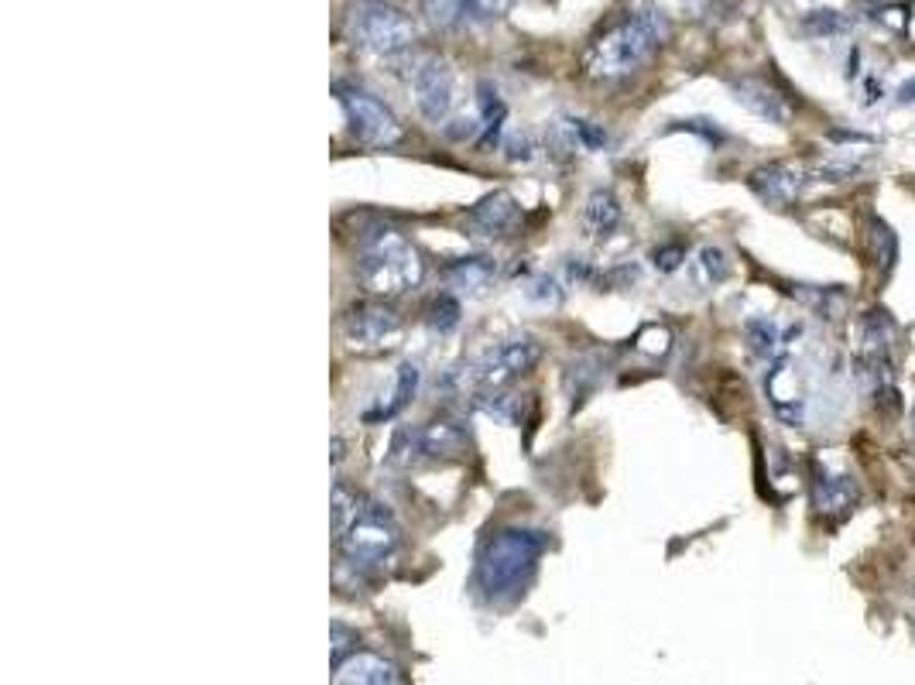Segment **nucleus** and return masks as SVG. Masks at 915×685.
I'll return each instance as SVG.
<instances>
[{
	"instance_id": "473e14b6",
	"label": "nucleus",
	"mask_w": 915,
	"mask_h": 685,
	"mask_svg": "<svg viewBox=\"0 0 915 685\" xmlns=\"http://www.w3.org/2000/svg\"><path fill=\"white\" fill-rule=\"evenodd\" d=\"M899 104H915V80L902 83V89H899Z\"/></svg>"
},
{
	"instance_id": "6e6552de",
	"label": "nucleus",
	"mask_w": 915,
	"mask_h": 685,
	"mask_svg": "<svg viewBox=\"0 0 915 685\" xmlns=\"http://www.w3.org/2000/svg\"><path fill=\"white\" fill-rule=\"evenodd\" d=\"M402 336H405L402 315L378 299L357 302L343 312V339H346V347L357 353L394 350L402 342Z\"/></svg>"
},
{
	"instance_id": "7ed1b4c3",
	"label": "nucleus",
	"mask_w": 915,
	"mask_h": 685,
	"mask_svg": "<svg viewBox=\"0 0 915 685\" xmlns=\"http://www.w3.org/2000/svg\"><path fill=\"white\" fill-rule=\"evenodd\" d=\"M357 254V278L378 299L405 296L408 288H418L426 278V264L412 243L391 227H375L360 233Z\"/></svg>"
},
{
	"instance_id": "5701e85b",
	"label": "nucleus",
	"mask_w": 915,
	"mask_h": 685,
	"mask_svg": "<svg viewBox=\"0 0 915 685\" xmlns=\"http://www.w3.org/2000/svg\"><path fill=\"white\" fill-rule=\"evenodd\" d=\"M868 243H871V257H875V264L881 267V272H888V267H892V264H895V257H899V240H895L892 227L881 224V219H871Z\"/></svg>"
},
{
	"instance_id": "f3484780",
	"label": "nucleus",
	"mask_w": 915,
	"mask_h": 685,
	"mask_svg": "<svg viewBox=\"0 0 915 685\" xmlns=\"http://www.w3.org/2000/svg\"><path fill=\"white\" fill-rule=\"evenodd\" d=\"M494 275H498V264L484 254L456 257L453 264L442 267V281H447L453 291H460V296H480V291L494 281Z\"/></svg>"
},
{
	"instance_id": "f257e3e1",
	"label": "nucleus",
	"mask_w": 915,
	"mask_h": 685,
	"mask_svg": "<svg viewBox=\"0 0 915 685\" xmlns=\"http://www.w3.org/2000/svg\"><path fill=\"white\" fill-rule=\"evenodd\" d=\"M669 38V17L655 8H638L617 17L604 28L583 52V72L590 80H625L641 65H649L652 56Z\"/></svg>"
},
{
	"instance_id": "39448f33",
	"label": "nucleus",
	"mask_w": 915,
	"mask_h": 685,
	"mask_svg": "<svg viewBox=\"0 0 915 685\" xmlns=\"http://www.w3.org/2000/svg\"><path fill=\"white\" fill-rule=\"evenodd\" d=\"M399 542H402V528L394 521V514L370 497L360 501L354 521L336 538L343 558L357 569L378 566V562H384L394 549H399Z\"/></svg>"
},
{
	"instance_id": "f03ea898",
	"label": "nucleus",
	"mask_w": 915,
	"mask_h": 685,
	"mask_svg": "<svg viewBox=\"0 0 915 685\" xmlns=\"http://www.w3.org/2000/svg\"><path fill=\"white\" fill-rule=\"evenodd\" d=\"M546 531L511 525L494 531L477 552L474 586L487 603H511L525 593L535 576V566L546 552Z\"/></svg>"
},
{
	"instance_id": "2eb2a0df",
	"label": "nucleus",
	"mask_w": 915,
	"mask_h": 685,
	"mask_svg": "<svg viewBox=\"0 0 915 685\" xmlns=\"http://www.w3.org/2000/svg\"><path fill=\"white\" fill-rule=\"evenodd\" d=\"M751 189L772 206H788L799 200V192L806 189V171L793 165H764L751 171Z\"/></svg>"
},
{
	"instance_id": "b1692460",
	"label": "nucleus",
	"mask_w": 915,
	"mask_h": 685,
	"mask_svg": "<svg viewBox=\"0 0 915 685\" xmlns=\"http://www.w3.org/2000/svg\"><path fill=\"white\" fill-rule=\"evenodd\" d=\"M692 267H697V278L703 285H721L730 272V264H727V254L721 248H703L697 254V261H692Z\"/></svg>"
},
{
	"instance_id": "c756f323",
	"label": "nucleus",
	"mask_w": 915,
	"mask_h": 685,
	"mask_svg": "<svg viewBox=\"0 0 915 685\" xmlns=\"http://www.w3.org/2000/svg\"><path fill=\"white\" fill-rule=\"evenodd\" d=\"M466 4L474 21H494V17H504L514 8V0H466Z\"/></svg>"
},
{
	"instance_id": "4be33fe9",
	"label": "nucleus",
	"mask_w": 915,
	"mask_h": 685,
	"mask_svg": "<svg viewBox=\"0 0 915 685\" xmlns=\"http://www.w3.org/2000/svg\"><path fill=\"white\" fill-rule=\"evenodd\" d=\"M748 342L754 357H779L782 353V329L772 320H751L748 323Z\"/></svg>"
},
{
	"instance_id": "c85d7f7f",
	"label": "nucleus",
	"mask_w": 915,
	"mask_h": 685,
	"mask_svg": "<svg viewBox=\"0 0 915 685\" xmlns=\"http://www.w3.org/2000/svg\"><path fill=\"white\" fill-rule=\"evenodd\" d=\"M525 296H528L532 302H538V305H559V302H562V288H559L556 278L542 275V278H532V281H528Z\"/></svg>"
},
{
	"instance_id": "a211bd4d",
	"label": "nucleus",
	"mask_w": 915,
	"mask_h": 685,
	"mask_svg": "<svg viewBox=\"0 0 915 685\" xmlns=\"http://www.w3.org/2000/svg\"><path fill=\"white\" fill-rule=\"evenodd\" d=\"M418 377H423V371H418V363H402L399 371H394V381H391V390L388 395H381V401L370 408L364 419L367 422H388L394 419L402 408H408V401L415 398V390H418Z\"/></svg>"
},
{
	"instance_id": "423d86ee",
	"label": "nucleus",
	"mask_w": 915,
	"mask_h": 685,
	"mask_svg": "<svg viewBox=\"0 0 915 685\" xmlns=\"http://www.w3.org/2000/svg\"><path fill=\"white\" fill-rule=\"evenodd\" d=\"M333 96L346 117V131L364 148H394L402 141V124L399 117L391 113V107L384 100H378L375 93H367L357 83L336 80L333 83Z\"/></svg>"
},
{
	"instance_id": "412c9836",
	"label": "nucleus",
	"mask_w": 915,
	"mask_h": 685,
	"mask_svg": "<svg viewBox=\"0 0 915 685\" xmlns=\"http://www.w3.org/2000/svg\"><path fill=\"white\" fill-rule=\"evenodd\" d=\"M423 14L439 32H453V28H463V24L474 21L466 0H423Z\"/></svg>"
},
{
	"instance_id": "9d476101",
	"label": "nucleus",
	"mask_w": 915,
	"mask_h": 685,
	"mask_svg": "<svg viewBox=\"0 0 915 685\" xmlns=\"http://www.w3.org/2000/svg\"><path fill=\"white\" fill-rule=\"evenodd\" d=\"M764 395L775 411V419L785 425H803L806 422V387L796 360L788 353L772 357L769 374H764Z\"/></svg>"
},
{
	"instance_id": "393cba45",
	"label": "nucleus",
	"mask_w": 915,
	"mask_h": 685,
	"mask_svg": "<svg viewBox=\"0 0 915 685\" xmlns=\"http://www.w3.org/2000/svg\"><path fill=\"white\" fill-rule=\"evenodd\" d=\"M426 323L432 333H450L456 323H460V299L453 296V291H447V296H439L429 312H426Z\"/></svg>"
},
{
	"instance_id": "dca6fc26",
	"label": "nucleus",
	"mask_w": 915,
	"mask_h": 685,
	"mask_svg": "<svg viewBox=\"0 0 915 685\" xmlns=\"http://www.w3.org/2000/svg\"><path fill=\"white\" fill-rule=\"evenodd\" d=\"M333 682L350 685V682H375V685H394L405 682V672L388 662L384 654H367V651H354L346 654L343 662L333 669Z\"/></svg>"
},
{
	"instance_id": "6ab92c4d",
	"label": "nucleus",
	"mask_w": 915,
	"mask_h": 685,
	"mask_svg": "<svg viewBox=\"0 0 915 685\" xmlns=\"http://www.w3.org/2000/svg\"><path fill=\"white\" fill-rule=\"evenodd\" d=\"M580 224L590 237H610L617 227H621V203L614 200L610 189H597L586 195Z\"/></svg>"
},
{
	"instance_id": "aec40b11",
	"label": "nucleus",
	"mask_w": 915,
	"mask_h": 685,
	"mask_svg": "<svg viewBox=\"0 0 915 685\" xmlns=\"http://www.w3.org/2000/svg\"><path fill=\"white\" fill-rule=\"evenodd\" d=\"M504 117H508V107L498 96V89H494L490 83H480L477 86V120H480V131H484V144L498 141V134L504 128Z\"/></svg>"
},
{
	"instance_id": "ddd939ff",
	"label": "nucleus",
	"mask_w": 915,
	"mask_h": 685,
	"mask_svg": "<svg viewBox=\"0 0 915 685\" xmlns=\"http://www.w3.org/2000/svg\"><path fill=\"white\" fill-rule=\"evenodd\" d=\"M522 224V206L511 192H490L466 213V230L474 237H508Z\"/></svg>"
},
{
	"instance_id": "4468645a",
	"label": "nucleus",
	"mask_w": 915,
	"mask_h": 685,
	"mask_svg": "<svg viewBox=\"0 0 915 685\" xmlns=\"http://www.w3.org/2000/svg\"><path fill=\"white\" fill-rule=\"evenodd\" d=\"M734 89V100L751 110L754 117L761 120H769V124H788V117H793V107H788L785 96L772 86V83H764L758 76H745V80H734L730 83Z\"/></svg>"
},
{
	"instance_id": "20e7f679",
	"label": "nucleus",
	"mask_w": 915,
	"mask_h": 685,
	"mask_svg": "<svg viewBox=\"0 0 915 685\" xmlns=\"http://www.w3.org/2000/svg\"><path fill=\"white\" fill-rule=\"evenodd\" d=\"M346 38L378 59H402L415 48V24L388 0H357L346 14Z\"/></svg>"
},
{
	"instance_id": "9b49d317",
	"label": "nucleus",
	"mask_w": 915,
	"mask_h": 685,
	"mask_svg": "<svg viewBox=\"0 0 915 685\" xmlns=\"http://www.w3.org/2000/svg\"><path fill=\"white\" fill-rule=\"evenodd\" d=\"M809 494H812V507L823 518H847V514L857 507V486L851 477L844 473H830L827 462L816 459L812 462V480H809Z\"/></svg>"
},
{
	"instance_id": "cd10ccee",
	"label": "nucleus",
	"mask_w": 915,
	"mask_h": 685,
	"mask_svg": "<svg viewBox=\"0 0 915 685\" xmlns=\"http://www.w3.org/2000/svg\"><path fill=\"white\" fill-rule=\"evenodd\" d=\"M634 347H638L641 353L665 357V353H669V347H673V336H669V329H662V326H645V329L638 333Z\"/></svg>"
},
{
	"instance_id": "f8f14e48",
	"label": "nucleus",
	"mask_w": 915,
	"mask_h": 685,
	"mask_svg": "<svg viewBox=\"0 0 915 685\" xmlns=\"http://www.w3.org/2000/svg\"><path fill=\"white\" fill-rule=\"evenodd\" d=\"M466 449V429L456 419H436L408 435V453L402 462L412 459H453Z\"/></svg>"
},
{
	"instance_id": "0eeeda50",
	"label": "nucleus",
	"mask_w": 915,
	"mask_h": 685,
	"mask_svg": "<svg viewBox=\"0 0 915 685\" xmlns=\"http://www.w3.org/2000/svg\"><path fill=\"white\" fill-rule=\"evenodd\" d=\"M542 360V342L528 333L501 339L498 347H490L477 363L466 366L463 384L474 390H498L504 384H511L514 377L528 374L532 366Z\"/></svg>"
},
{
	"instance_id": "2f4dec72",
	"label": "nucleus",
	"mask_w": 915,
	"mask_h": 685,
	"mask_svg": "<svg viewBox=\"0 0 915 685\" xmlns=\"http://www.w3.org/2000/svg\"><path fill=\"white\" fill-rule=\"evenodd\" d=\"M354 638H357V634H350L343 624H333V669L346 658V648H350L346 641H354Z\"/></svg>"
},
{
	"instance_id": "7c9ffc66",
	"label": "nucleus",
	"mask_w": 915,
	"mask_h": 685,
	"mask_svg": "<svg viewBox=\"0 0 915 685\" xmlns=\"http://www.w3.org/2000/svg\"><path fill=\"white\" fill-rule=\"evenodd\" d=\"M652 261H655L658 272L669 275V272H676V267L686 261V251L679 248V243H669V248H658V251L652 254Z\"/></svg>"
},
{
	"instance_id": "bb28decb",
	"label": "nucleus",
	"mask_w": 915,
	"mask_h": 685,
	"mask_svg": "<svg viewBox=\"0 0 915 685\" xmlns=\"http://www.w3.org/2000/svg\"><path fill=\"white\" fill-rule=\"evenodd\" d=\"M803 28L812 35V38H830V35H844L851 28V21L840 14V11H812L806 21H803Z\"/></svg>"
},
{
	"instance_id": "a878e982",
	"label": "nucleus",
	"mask_w": 915,
	"mask_h": 685,
	"mask_svg": "<svg viewBox=\"0 0 915 685\" xmlns=\"http://www.w3.org/2000/svg\"><path fill=\"white\" fill-rule=\"evenodd\" d=\"M360 494L357 491H350V486L346 483H336L333 486V534L340 538L343 534V528L354 521V514H357V507H360Z\"/></svg>"
},
{
	"instance_id": "1a4fd4ad",
	"label": "nucleus",
	"mask_w": 915,
	"mask_h": 685,
	"mask_svg": "<svg viewBox=\"0 0 915 685\" xmlns=\"http://www.w3.org/2000/svg\"><path fill=\"white\" fill-rule=\"evenodd\" d=\"M408 93L429 124H447L453 113V69L439 56H415L408 65Z\"/></svg>"
}]
</instances>
